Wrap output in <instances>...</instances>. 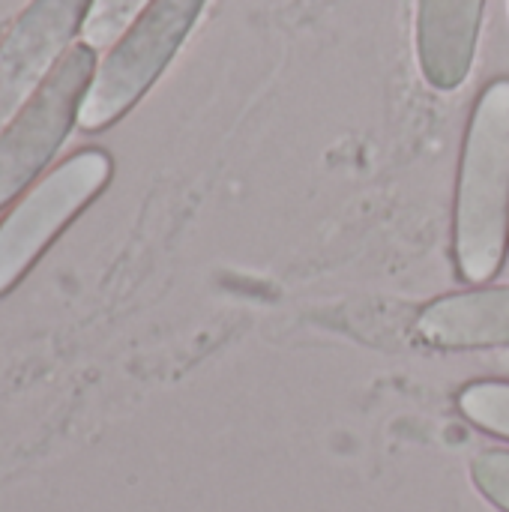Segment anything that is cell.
<instances>
[{
  "instance_id": "4",
  "label": "cell",
  "mask_w": 509,
  "mask_h": 512,
  "mask_svg": "<svg viewBox=\"0 0 509 512\" xmlns=\"http://www.w3.org/2000/svg\"><path fill=\"white\" fill-rule=\"evenodd\" d=\"M111 177L105 150H78L57 165L0 225V297L33 267L48 243L102 192Z\"/></svg>"
},
{
  "instance_id": "2",
  "label": "cell",
  "mask_w": 509,
  "mask_h": 512,
  "mask_svg": "<svg viewBox=\"0 0 509 512\" xmlns=\"http://www.w3.org/2000/svg\"><path fill=\"white\" fill-rule=\"evenodd\" d=\"M204 6L207 0H150L99 63L78 108V126L102 132L132 111L174 60Z\"/></svg>"
},
{
  "instance_id": "7",
  "label": "cell",
  "mask_w": 509,
  "mask_h": 512,
  "mask_svg": "<svg viewBox=\"0 0 509 512\" xmlns=\"http://www.w3.org/2000/svg\"><path fill=\"white\" fill-rule=\"evenodd\" d=\"M417 336L438 351L509 348V285L471 288L426 303Z\"/></svg>"
},
{
  "instance_id": "9",
  "label": "cell",
  "mask_w": 509,
  "mask_h": 512,
  "mask_svg": "<svg viewBox=\"0 0 509 512\" xmlns=\"http://www.w3.org/2000/svg\"><path fill=\"white\" fill-rule=\"evenodd\" d=\"M150 0H93L87 18H84V27H81V36L90 48H105L111 45L114 39H120L129 24L144 12Z\"/></svg>"
},
{
  "instance_id": "10",
  "label": "cell",
  "mask_w": 509,
  "mask_h": 512,
  "mask_svg": "<svg viewBox=\"0 0 509 512\" xmlns=\"http://www.w3.org/2000/svg\"><path fill=\"white\" fill-rule=\"evenodd\" d=\"M477 492L501 512H509V450H483L471 462Z\"/></svg>"
},
{
  "instance_id": "1",
  "label": "cell",
  "mask_w": 509,
  "mask_h": 512,
  "mask_svg": "<svg viewBox=\"0 0 509 512\" xmlns=\"http://www.w3.org/2000/svg\"><path fill=\"white\" fill-rule=\"evenodd\" d=\"M509 240V78L489 81L468 117L453 204L456 273L489 285L507 258Z\"/></svg>"
},
{
  "instance_id": "8",
  "label": "cell",
  "mask_w": 509,
  "mask_h": 512,
  "mask_svg": "<svg viewBox=\"0 0 509 512\" xmlns=\"http://www.w3.org/2000/svg\"><path fill=\"white\" fill-rule=\"evenodd\" d=\"M459 411L489 435L509 441V381H474L459 393Z\"/></svg>"
},
{
  "instance_id": "6",
  "label": "cell",
  "mask_w": 509,
  "mask_h": 512,
  "mask_svg": "<svg viewBox=\"0 0 509 512\" xmlns=\"http://www.w3.org/2000/svg\"><path fill=\"white\" fill-rule=\"evenodd\" d=\"M486 0H417V63L429 87L456 90L468 81Z\"/></svg>"
},
{
  "instance_id": "3",
  "label": "cell",
  "mask_w": 509,
  "mask_h": 512,
  "mask_svg": "<svg viewBox=\"0 0 509 512\" xmlns=\"http://www.w3.org/2000/svg\"><path fill=\"white\" fill-rule=\"evenodd\" d=\"M96 75V48L72 45L45 84L0 132V210L51 162L66 141Z\"/></svg>"
},
{
  "instance_id": "5",
  "label": "cell",
  "mask_w": 509,
  "mask_h": 512,
  "mask_svg": "<svg viewBox=\"0 0 509 512\" xmlns=\"http://www.w3.org/2000/svg\"><path fill=\"white\" fill-rule=\"evenodd\" d=\"M93 0H30L0 42V132L45 84Z\"/></svg>"
}]
</instances>
